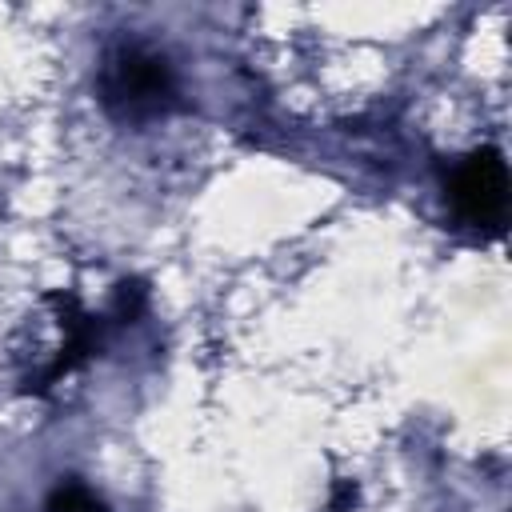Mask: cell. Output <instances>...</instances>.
<instances>
[{"label":"cell","mask_w":512,"mask_h":512,"mask_svg":"<svg viewBox=\"0 0 512 512\" xmlns=\"http://www.w3.org/2000/svg\"><path fill=\"white\" fill-rule=\"evenodd\" d=\"M100 104L116 116V120H152L164 116L168 108H176V72L172 64L144 48V44H120L104 56L100 64Z\"/></svg>","instance_id":"1"},{"label":"cell","mask_w":512,"mask_h":512,"mask_svg":"<svg viewBox=\"0 0 512 512\" xmlns=\"http://www.w3.org/2000/svg\"><path fill=\"white\" fill-rule=\"evenodd\" d=\"M448 204L472 228H500L508 212V164L496 148L468 152L448 172Z\"/></svg>","instance_id":"2"},{"label":"cell","mask_w":512,"mask_h":512,"mask_svg":"<svg viewBox=\"0 0 512 512\" xmlns=\"http://www.w3.org/2000/svg\"><path fill=\"white\" fill-rule=\"evenodd\" d=\"M48 308H52V320H56V332H60V344L52 348V356L24 376V388L28 392H52L64 376H72L88 356H96L100 348V324L96 316L72 296V292H52L48 296Z\"/></svg>","instance_id":"3"},{"label":"cell","mask_w":512,"mask_h":512,"mask_svg":"<svg viewBox=\"0 0 512 512\" xmlns=\"http://www.w3.org/2000/svg\"><path fill=\"white\" fill-rule=\"evenodd\" d=\"M44 512H108V508H104V500H100L92 488H84V484H56V488L48 492Z\"/></svg>","instance_id":"4"},{"label":"cell","mask_w":512,"mask_h":512,"mask_svg":"<svg viewBox=\"0 0 512 512\" xmlns=\"http://www.w3.org/2000/svg\"><path fill=\"white\" fill-rule=\"evenodd\" d=\"M144 300H148L144 284H136V280H132V284H120V288H116V304H112V316L128 324V320H136V316L144 312Z\"/></svg>","instance_id":"5"}]
</instances>
